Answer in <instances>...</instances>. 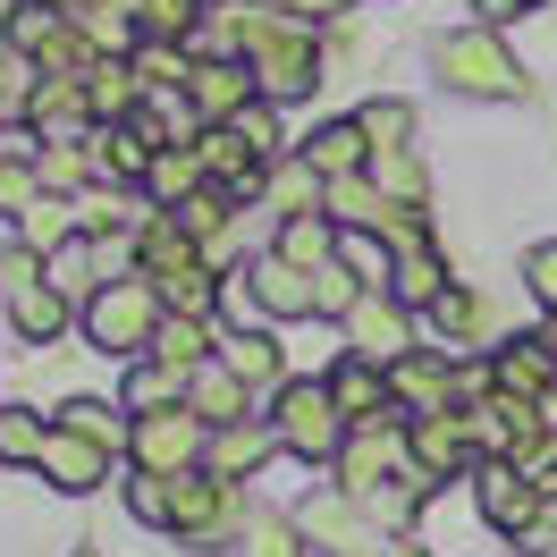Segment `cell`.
<instances>
[{"instance_id":"obj_14","label":"cell","mask_w":557,"mask_h":557,"mask_svg":"<svg viewBox=\"0 0 557 557\" xmlns=\"http://www.w3.org/2000/svg\"><path fill=\"white\" fill-rule=\"evenodd\" d=\"M35 473H42L51 490L85 498V490H102V482H110V448H102V440H85V431H60V422H51V448H42Z\"/></svg>"},{"instance_id":"obj_11","label":"cell","mask_w":557,"mask_h":557,"mask_svg":"<svg viewBox=\"0 0 557 557\" xmlns=\"http://www.w3.org/2000/svg\"><path fill=\"white\" fill-rule=\"evenodd\" d=\"M305 541L313 549H330V557H372V549H388L381 532H372V507H355V498H305Z\"/></svg>"},{"instance_id":"obj_42","label":"cell","mask_w":557,"mask_h":557,"mask_svg":"<svg viewBox=\"0 0 557 557\" xmlns=\"http://www.w3.org/2000/svg\"><path fill=\"white\" fill-rule=\"evenodd\" d=\"M313 186H330V177H313L305 161H278V177H271V203L287 211V220H305V211H313Z\"/></svg>"},{"instance_id":"obj_48","label":"cell","mask_w":557,"mask_h":557,"mask_svg":"<svg viewBox=\"0 0 557 557\" xmlns=\"http://www.w3.org/2000/svg\"><path fill=\"white\" fill-rule=\"evenodd\" d=\"M381 557H422V549H414V541H388V549H381Z\"/></svg>"},{"instance_id":"obj_32","label":"cell","mask_w":557,"mask_h":557,"mask_svg":"<svg viewBox=\"0 0 557 557\" xmlns=\"http://www.w3.org/2000/svg\"><path fill=\"white\" fill-rule=\"evenodd\" d=\"M372 186H381L388 203H422V195H431V177H422V161H414V144H406V152H372Z\"/></svg>"},{"instance_id":"obj_5","label":"cell","mask_w":557,"mask_h":557,"mask_svg":"<svg viewBox=\"0 0 557 557\" xmlns=\"http://www.w3.org/2000/svg\"><path fill=\"white\" fill-rule=\"evenodd\" d=\"M127 456H136V473H195L211 456V422L195 406H161V414H136L127 431Z\"/></svg>"},{"instance_id":"obj_27","label":"cell","mask_w":557,"mask_h":557,"mask_svg":"<svg viewBox=\"0 0 557 557\" xmlns=\"http://www.w3.org/2000/svg\"><path fill=\"white\" fill-rule=\"evenodd\" d=\"M42 195H51V186H42L35 152H26V144H0V211H9V220H26Z\"/></svg>"},{"instance_id":"obj_19","label":"cell","mask_w":557,"mask_h":557,"mask_svg":"<svg viewBox=\"0 0 557 557\" xmlns=\"http://www.w3.org/2000/svg\"><path fill=\"white\" fill-rule=\"evenodd\" d=\"M245 278H253V296H262V313H271V321H305V313H313V271H296L287 253H262Z\"/></svg>"},{"instance_id":"obj_8","label":"cell","mask_w":557,"mask_h":557,"mask_svg":"<svg viewBox=\"0 0 557 557\" xmlns=\"http://www.w3.org/2000/svg\"><path fill=\"white\" fill-rule=\"evenodd\" d=\"M347 355L381 363V372H388V363H406V355H414V313H406L397 296H381V287H372V296L347 313Z\"/></svg>"},{"instance_id":"obj_35","label":"cell","mask_w":557,"mask_h":557,"mask_svg":"<svg viewBox=\"0 0 557 557\" xmlns=\"http://www.w3.org/2000/svg\"><path fill=\"white\" fill-rule=\"evenodd\" d=\"M17 228H26V245H35V253H60V245L76 237V203H69V195H42Z\"/></svg>"},{"instance_id":"obj_44","label":"cell","mask_w":557,"mask_h":557,"mask_svg":"<svg viewBox=\"0 0 557 557\" xmlns=\"http://www.w3.org/2000/svg\"><path fill=\"white\" fill-rule=\"evenodd\" d=\"M523 287H532L541 305H557V237H549V245H532V253H523Z\"/></svg>"},{"instance_id":"obj_13","label":"cell","mask_w":557,"mask_h":557,"mask_svg":"<svg viewBox=\"0 0 557 557\" xmlns=\"http://www.w3.org/2000/svg\"><path fill=\"white\" fill-rule=\"evenodd\" d=\"M431 338H440V355H482L498 347V313H490V296H473V287H448L440 305H431Z\"/></svg>"},{"instance_id":"obj_50","label":"cell","mask_w":557,"mask_h":557,"mask_svg":"<svg viewBox=\"0 0 557 557\" xmlns=\"http://www.w3.org/2000/svg\"><path fill=\"white\" fill-rule=\"evenodd\" d=\"M42 9H76V0H42Z\"/></svg>"},{"instance_id":"obj_33","label":"cell","mask_w":557,"mask_h":557,"mask_svg":"<svg viewBox=\"0 0 557 557\" xmlns=\"http://www.w3.org/2000/svg\"><path fill=\"white\" fill-rule=\"evenodd\" d=\"M363 296H372V287H363L347 262H321V271H313V313H321V321H347Z\"/></svg>"},{"instance_id":"obj_24","label":"cell","mask_w":557,"mask_h":557,"mask_svg":"<svg viewBox=\"0 0 557 557\" xmlns=\"http://www.w3.org/2000/svg\"><path fill=\"white\" fill-rule=\"evenodd\" d=\"M127 414H161V406H186V372L161 363V355H136V372H127V397H119Z\"/></svg>"},{"instance_id":"obj_20","label":"cell","mask_w":557,"mask_h":557,"mask_svg":"<svg viewBox=\"0 0 557 557\" xmlns=\"http://www.w3.org/2000/svg\"><path fill=\"white\" fill-rule=\"evenodd\" d=\"M195 152H203L211 186H228V195H262V186H271V161H262V152H245V144L228 136V127H211V136L195 144Z\"/></svg>"},{"instance_id":"obj_52","label":"cell","mask_w":557,"mask_h":557,"mask_svg":"<svg viewBox=\"0 0 557 557\" xmlns=\"http://www.w3.org/2000/svg\"><path fill=\"white\" fill-rule=\"evenodd\" d=\"M76 557H94V549H76Z\"/></svg>"},{"instance_id":"obj_21","label":"cell","mask_w":557,"mask_h":557,"mask_svg":"<svg viewBox=\"0 0 557 557\" xmlns=\"http://www.w3.org/2000/svg\"><path fill=\"white\" fill-rule=\"evenodd\" d=\"M448 287H456V278H448V262H440V245H406V253H397V278H388V296H397L406 313H431Z\"/></svg>"},{"instance_id":"obj_15","label":"cell","mask_w":557,"mask_h":557,"mask_svg":"<svg viewBox=\"0 0 557 557\" xmlns=\"http://www.w3.org/2000/svg\"><path fill=\"white\" fill-rule=\"evenodd\" d=\"M296 161L313 177H363L372 170V136H363L355 119H330V127H313V136L296 144Z\"/></svg>"},{"instance_id":"obj_1","label":"cell","mask_w":557,"mask_h":557,"mask_svg":"<svg viewBox=\"0 0 557 557\" xmlns=\"http://www.w3.org/2000/svg\"><path fill=\"white\" fill-rule=\"evenodd\" d=\"M161 321H170V296L152 287V278H110L102 296H85V338L102 355H152V338H161Z\"/></svg>"},{"instance_id":"obj_23","label":"cell","mask_w":557,"mask_h":557,"mask_svg":"<svg viewBox=\"0 0 557 557\" xmlns=\"http://www.w3.org/2000/svg\"><path fill=\"white\" fill-rule=\"evenodd\" d=\"M220 363H228L245 388H271V397L287 388V372H278V338H271V330H237V338L220 347Z\"/></svg>"},{"instance_id":"obj_18","label":"cell","mask_w":557,"mask_h":557,"mask_svg":"<svg viewBox=\"0 0 557 557\" xmlns=\"http://www.w3.org/2000/svg\"><path fill=\"white\" fill-rule=\"evenodd\" d=\"M271 456H278V431L245 414V422H228V431H211V456H203V465L220 473V482H245V473H262Z\"/></svg>"},{"instance_id":"obj_30","label":"cell","mask_w":557,"mask_h":557,"mask_svg":"<svg viewBox=\"0 0 557 557\" xmlns=\"http://www.w3.org/2000/svg\"><path fill=\"white\" fill-rule=\"evenodd\" d=\"M245 557H305V523L271 516V507H245Z\"/></svg>"},{"instance_id":"obj_17","label":"cell","mask_w":557,"mask_h":557,"mask_svg":"<svg viewBox=\"0 0 557 557\" xmlns=\"http://www.w3.org/2000/svg\"><path fill=\"white\" fill-rule=\"evenodd\" d=\"M490 381H498V397H549L557 388V347L549 338H516V347L490 355Z\"/></svg>"},{"instance_id":"obj_31","label":"cell","mask_w":557,"mask_h":557,"mask_svg":"<svg viewBox=\"0 0 557 557\" xmlns=\"http://www.w3.org/2000/svg\"><path fill=\"white\" fill-rule=\"evenodd\" d=\"M152 355H161V363H177V372L211 363V330H203V313H170V321H161V338H152Z\"/></svg>"},{"instance_id":"obj_2","label":"cell","mask_w":557,"mask_h":557,"mask_svg":"<svg viewBox=\"0 0 557 557\" xmlns=\"http://www.w3.org/2000/svg\"><path fill=\"white\" fill-rule=\"evenodd\" d=\"M271 431L287 456H305V465H338L347 448V406L330 397V381H287L271 397Z\"/></svg>"},{"instance_id":"obj_10","label":"cell","mask_w":557,"mask_h":557,"mask_svg":"<svg viewBox=\"0 0 557 557\" xmlns=\"http://www.w3.org/2000/svg\"><path fill=\"white\" fill-rule=\"evenodd\" d=\"M397 473H406V431H397V422H363V431H347V448H338V482H347V498L397 482Z\"/></svg>"},{"instance_id":"obj_49","label":"cell","mask_w":557,"mask_h":557,"mask_svg":"<svg viewBox=\"0 0 557 557\" xmlns=\"http://www.w3.org/2000/svg\"><path fill=\"white\" fill-rule=\"evenodd\" d=\"M549 347H557V305H549Z\"/></svg>"},{"instance_id":"obj_40","label":"cell","mask_w":557,"mask_h":557,"mask_svg":"<svg viewBox=\"0 0 557 557\" xmlns=\"http://www.w3.org/2000/svg\"><path fill=\"white\" fill-rule=\"evenodd\" d=\"M136 69H144V85H161V94H186V76H195V60H186V42H136Z\"/></svg>"},{"instance_id":"obj_22","label":"cell","mask_w":557,"mask_h":557,"mask_svg":"<svg viewBox=\"0 0 557 557\" xmlns=\"http://www.w3.org/2000/svg\"><path fill=\"white\" fill-rule=\"evenodd\" d=\"M85 94H94V119H136L152 85H144L136 60H94V69H85Z\"/></svg>"},{"instance_id":"obj_16","label":"cell","mask_w":557,"mask_h":557,"mask_svg":"<svg viewBox=\"0 0 557 557\" xmlns=\"http://www.w3.org/2000/svg\"><path fill=\"white\" fill-rule=\"evenodd\" d=\"M186 406H195V414H203L211 431H228V422H245V414H253V388H245L237 372H228V363L211 355V363H195V372H186Z\"/></svg>"},{"instance_id":"obj_26","label":"cell","mask_w":557,"mask_h":557,"mask_svg":"<svg viewBox=\"0 0 557 557\" xmlns=\"http://www.w3.org/2000/svg\"><path fill=\"white\" fill-rule=\"evenodd\" d=\"M278 253H287L296 271H321V262H338V220H330V211H305V220H287V228H278Z\"/></svg>"},{"instance_id":"obj_37","label":"cell","mask_w":557,"mask_h":557,"mask_svg":"<svg viewBox=\"0 0 557 557\" xmlns=\"http://www.w3.org/2000/svg\"><path fill=\"white\" fill-rule=\"evenodd\" d=\"M355 127L372 136V152H406V136H414V102H363V110H355Z\"/></svg>"},{"instance_id":"obj_45","label":"cell","mask_w":557,"mask_h":557,"mask_svg":"<svg viewBox=\"0 0 557 557\" xmlns=\"http://www.w3.org/2000/svg\"><path fill=\"white\" fill-rule=\"evenodd\" d=\"M287 9H296V17H305V26H321V17H347L355 0H287Z\"/></svg>"},{"instance_id":"obj_29","label":"cell","mask_w":557,"mask_h":557,"mask_svg":"<svg viewBox=\"0 0 557 557\" xmlns=\"http://www.w3.org/2000/svg\"><path fill=\"white\" fill-rule=\"evenodd\" d=\"M51 448V422L35 406H0V465H42Z\"/></svg>"},{"instance_id":"obj_39","label":"cell","mask_w":557,"mask_h":557,"mask_svg":"<svg viewBox=\"0 0 557 557\" xmlns=\"http://www.w3.org/2000/svg\"><path fill=\"white\" fill-rule=\"evenodd\" d=\"M228 203H237L228 186H203V195H186V203H177V228H195L203 245H220V237H228Z\"/></svg>"},{"instance_id":"obj_6","label":"cell","mask_w":557,"mask_h":557,"mask_svg":"<svg viewBox=\"0 0 557 557\" xmlns=\"http://www.w3.org/2000/svg\"><path fill=\"white\" fill-rule=\"evenodd\" d=\"M473 498H482L490 532H516V541H532L541 516H549V490L532 482L523 465H482V473H473Z\"/></svg>"},{"instance_id":"obj_4","label":"cell","mask_w":557,"mask_h":557,"mask_svg":"<svg viewBox=\"0 0 557 557\" xmlns=\"http://www.w3.org/2000/svg\"><path fill=\"white\" fill-rule=\"evenodd\" d=\"M0 305L17 321V338H35V347H51L69 330V296L51 287V262H42L35 245H9L0 253Z\"/></svg>"},{"instance_id":"obj_34","label":"cell","mask_w":557,"mask_h":557,"mask_svg":"<svg viewBox=\"0 0 557 557\" xmlns=\"http://www.w3.org/2000/svg\"><path fill=\"white\" fill-rule=\"evenodd\" d=\"M338 262H347L363 287H381V278H397V253H388L372 228H338Z\"/></svg>"},{"instance_id":"obj_12","label":"cell","mask_w":557,"mask_h":557,"mask_svg":"<svg viewBox=\"0 0 557 557\" xmlns=\"http://www.w3.org/2000/svg\"><path fill=\"white\" fill-rule=\"evenodd\" d=\"M388 397L406 406V422H414V414H448V397H456V355L414 347L406 363H388Z\"/></svg>"},{"instance_id":"obj_38","label":"cell","mask_w":557,"mask_h":557,"mask_svg":"<svg viewBox=\"0 0 557 557\" xmlns=\"http://www.w3.org/2000/svg\"><path fill=\"white\" fill-rule=\"evenodd\" d=\"M228 136H237L245 152H262V161H287V136H278V110L271 102H245L237 119H228Z\"/></svg>"},{"instance_id":"obj_25","label":"cell","mask_w":557,"mask_h":557,"mask_svg":"<svg viewBox=\"0 0 557 557\" xmlns=\"http://www.w3.org/2000/svg\"><path fill=\"white\" fill-rule=\"evenodd\" d=\"M211 186V170H203V152H195V144H186V152H161V161H152V170H144V195H152V203H186V195H203Z\"/></svg>"},{"instance_id":"obj_9","label":"cell","mask_w":557,"mask_h":557,"mask_svg":"<svg viewBox=\"0 0 557 557\" xmlns=\"http://www.w3.org/2000/svg\"><path fill=\"white\" fill-rule=\"evenodd\" d=\"M245 102H262V85H253V69H245V60H228V51L195 60V76H186V110H195V119L228 127Z\"/></svg>"},{"instance_id":"obj_3","label":"cell","mask_w":557,"mask_h":557,"mask_svg":"<svg viewBox=\"0 0 557 557\" xmlns=\"http://www.w3.org/2000/svg\"><path fill=\"white\" fill-rule=\"evenodd\" d=\"M440 85H448V94H473V102H523L532 76L516 69V51L498 42V26H465V35L440 42Z\"/></svg>"},{"instance_id":"obj_7","label":"cell","mask_w":557,"mask_h":557,"mask_svg":"<svg viewBox=\"0 0 557 557\" xmlns=\"http://www.w3.org/2000/svg\"><path fill=\"white\" fill-rule=\"evenodd\" d=\"M406 456H414L431 482H456V473H482V440H473V422L456 414H414L406 422Z\"/></svg>"},{"instance_id":"obj_41","label":"cell","mask_w":557,"mask_h":557,"mask_svg":"<svg viewBox=\"0 0 557 557\" xmlns=\"http://www.w3.org/2000/svg\"><path fill=\"white\" fill-rule=\"evenodd\" d=\"M35 170H42V186H51V195H76V186L94 177V152H76V144H42Z\"/></svg>"},{"instance_id":"obj_51","label":"cell","mask_w":557,"mask_h":557,"mask_svg":"<svg viewBox=\"0 0 557 557\" xmlns=\"http://www.w3.org/2000/svg\"><path fill=\"white\" fill-rule=\"evenodd\" d=\"M516 9H541V0H516Z\"/></svg>"},{"instance_id":"obj_43","label":"cell","mask_w":557,"mask_h":557,"mask_svg":"<svg viewBox=\"0 0 557 557\" xmlns=\"http://www.w3.org/2000/svg\"><path fill=\"white\" fill-rule=\"evenodd\" d=\"M127 507H136V523L170 532V473H136V482H127Z\"/></svg>"},{"instance_id":"obj_47","label":"cell","mask_w":557,"mask_h":557,"mask_svg":"<svg viewBox=\"0 0 557 557\" xmlns=\"http://www.w3.org/2000/svg\"><path fill=\"white\" fill-rule=\"evenodd\" d=\"M473 9H482V26H507V17H523L516 0H473Z\"/></svg>"},{"instance_id":"obj_36","label":"cell","mask_w":557,"mask_h":557,"mask_svg":"<svg viewBox=\"0 0 557 557\" xmlns=\"http://www.w3.org/2000/svg\"><path fill=\"white\" fill-rule=\"evenodd\" d=\"M211 17V0H144V42H186Z\"/></svg>"},{"instance_id":"obj_46","label":"cell","mask_w":557,"mask_h":557,"mask_svg":"<svg viewBox=\"0 0 557 557\" xmlns=\"http://www.w3.org/2000/svg\"><path fill=\"white\" fill-rule=\"evenodd\" d=\"M17 102V51H9V42H0V110Z\"/></svg>"},{"instance_id":"obj_28","label":"cell","mask_w":557,"mask_h":557,"mask_svg":"<svg viewBox=\"0 0 557 557\" xmlns=\"http://www.w3.org/2000/svg\"><path fill=\"white\" fill-rule=\"evenodd\" d=\"M60 431H85V440H102V448L119 456L136 422H127V406H102V397H69V406H60Z\"/></svg>"}]
</instances>
